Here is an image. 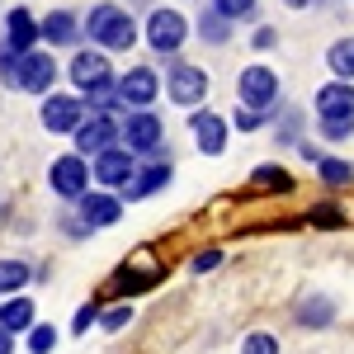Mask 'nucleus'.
<instances>
[{
	"instance_id": "nucleus-1",
	"label": "nucleus",
	"mask_w": 354,
	"mask_h": 354,
	"mask_svg": "<svg viewBox=\"0 0 354 354\" xmlns=\"http://www.w3.org/2000/svg\"><path fill=\"white\" fill-rule=\"evenodd\" d=\"M85 33L100 43V48H109V53H128L137 43V24L128 10H118V5H95L90 10V19H85Z\"/></svg>"
},
{
	"instance_id": "nucleus-2",
	"label": "nucleus",
	"mask_w": 354,
	"mask_h": 354,
	"mask_svg": "<svg viewBox=\"0 0 354 354\" xmlns=\"http://www.w3.org/2000/svg\"><path fill=\"white\" fill-rule=\"evenodd\" d=\"M137 151H128V147H104L100 156H95V165H90V180L100 185V189H123L128 180H133V170H137V161H133Z\"/></svg>"
},
{
	"instance_id": "nucleus-3",
	"label": "nucleus",
	"mask_w": 354,
	"mask_h": 354,
	"mask_svg": "<svg viewBox=\"0 0 354 354\" xmlns=\"http://www.w3.org/2000/svg\"><path fill=\"white\" fill-rule=\"evenodd\" d=\"M236 95H241L245 109H270V104H279V76H274L270 66H245L241 81H236Z\"/></svg>"
},
{
	"instance_id": "nucleus-4",
	"label": "nucleus",
	"mask_w": 354,
	"mask_h": 354,
	"mask_svg": "<svg viewBox=\"0 0 354 354\" xmlns=\"http://www.w3.org/2000/svg\"><path fill=\"white\" fill-rule=\"evenodd\" d=\"M123 137V128L113 123L109 113H90V118H81L76 123V133H71V142H76V151L81 156H100L104 147H113Z\"/></svg>"
},
{
	"instance_id": "nucleus-5",
	"label": "nucleus",
	"mask_w": 354,
	"mask_h": 354,
	"mask_svg": "<svg viewBox=\"0 0 354 354\" xmlns=\"http://www.w3.org/2000/svg\"><path fill=\"white\" fill-rule=\"evenodd\" d=\"M48 185H53V194H62V198H81L85 189H90V165H85V156L76 151V156H57L53 170H48Z\"/></svg>"
},
{
	"instance_id": "nucleus-6",
	"label": "nucleus",
	"mask_w": 354,
	"mask_h": 354,
	"mask_svg": "<svg viewBox=\"0 0 354 354\" xmlns=\"http://www.w3.org/2000/svg\"><path fill=\"white\" fill-rule=\"evenodd\" d=\"M185 15H175V10H156L151 19H147V43L156 48V53H180V43H185Z\"/></svg>"
},
{
	"instance_id": "nucleus-7",
	"label": "nucleus",
	"mask_w": 354,
	"mask_h": 354,
	"mask_svg": "<svg viewBox=\"0 0 354 354\" xmlns=\"http://www.w3.org/2000/svg\"><path fill=\"white\" fill-rule=\"evenodd\" d=\"M203 95H208V76L198 66H189V62H170V100L194 109Z\"/></svg>"
},
{
	"instance_id": "nucleus-8",
	"label": "nucleus",
	"mask_w": 354,
	"mask_h": 354,
	"mask_svg": "<svg viewBox=\"0 0 354 354\" xmlns=\"http://www.w3.org/2000/svg\"><path fill=\"white\" fill-rule=\"evenodd\" d=\"M53 81H57L53 53L28 48V53H24V66H19V90H28V95H53Z\"/></svg>"
},
{
	"instance_id": "nucleus-9",
	"label": "nucleus",
	"mask_w": 354,
	"mask_h": 354,
	"mask_svg": "<svg viewBox=\"0 0 354 354\" xmlns=\"http://www.w3.org/2000/svg\"><path fill=\"white\" fill-rule=\"evenodd\" d=\"M123 147L128 151H156L161 147V118L151 109H137V113H128V123H123Z\"/></svg>"
},
{
	"instance_id": "nucleus-10",
	"label": "nucleus",
	"mask_w": 354,
	"mask_h": 354,
	"mask_svg": "<svg viewBox=\"0 0 354 354\" xmlns=\"http://www.w3.org/2000/svg\"><path fill=\"white\" fill-rule=\"evenodd\" d=\"M81 118H85V100H76V95H53V100H43V128H48V133H76Z\"/></svg>"
},
{
	"instance_id": "nucleus-11",
	"label": "nucleus",
	"mask_w": 354,
	"mask_h": 354,
	"mask_svg": "<svg viewBox=\"0 0 354 354\" xmlns=\"http://www.w3.org/2000/svg\"><path fill=\"white\" fill-rule=\"evenodd\" d=\"M76 203H81V222L85 227H113V222L123 218V203H118L113 194H90L85 189Z\"/></svg>"
},
{
	"instance_id": "nucleus-12",
	"label": "nucleus",
	"mask_w": 354,
	"mask_h": 354,
	"mask_svg": "<svg viewBox=\"0 0 354 354\" xmlns=\"http://www.w3.org/2000/svg\"><path fill=\"white\" fill-rule=\"evenodd\" d=\"M118 95H123V104L147 109V104L156 100V71H151V66H133V71L118 81Z\"/></svg>"
},
{
	"instance_id": "nucleus-13",
	"label": "nucleus",
	"mask_w": 354,
	"mask_h": 354,
	"mask_svg": "<svg viewBox=\"0 0 354 354\" xmlns=\"http://www.w3.org/2000/svg\"><path fill=\"white\" fill-rule=\"evenodd\" d=\"M189 128H194V137H198V151H203V156H222V147H227V128H222L218 113L194 109Z\"/></svg>"
},
{
	"instance_id": "nucleus-14",
	"label": "nucleus",
	"mask_w": 354,
	"mask_h": 354,
	"mask_svg": "<svg viewBox=\"0 0 354 354\" xmlns=\"http://www.w3.org/2000/svg\"><path fill=\"white\" fill-rule=\"evenodd\" d=\"M317 113L322 118H354V85L330 81L317 90Z\"/></svg>"
},
{
	"instance_id": "nucleus-15",
	"label": "nucleus",
	"mask_w": 354,
	"mask_h": 354,
	"mask_svg": "<svg viewBox=\"0 0 354 354\" xmlns=\"http://www.w3.org/2000/svg\"><path fill=\"white\" fill-rule=\"evenodd\" d=\"M38 38H43V33H38V19H33L28 10H19V5H15V10L5 15V43H10L15 53H28Z\"/></svg>"
},
{
	"instance_id": "nucleus-16",
	"label": "nucleus",
	"mask_w": 354,
	"mask_h": 354,
	"mask_svg": "<svg viewBox=\"0 0 354 354\" xmlns=\"http://www.w3.org/2000/svg\"><path fill=\"white\" fill-rule=\"evenodd\" d=\"M165 180H170V161H151V165H142V170H133V180L123 189H128V198H147V194L165 189Z\"/></svg>"
},
{
	"instance_id": "nucleus-17",
	"label": "nucleus",
	"mask_w": 354,
	"mask_h": 354,
	"mask_svg": "<svg viewBox=\"0 0 354 354\" xmlns=\"http://www.w3.org/2000/svg\"><path fill=\"white\" fill-rule=\"evenodd\" d=\"M71 81L81 85V90L109 81V62H104V53H76L71 57Z\"/></svg>"
},
{
	"instance_id": "nucleus-18",
	"label": "nucleus",
	"mask_w": 354,
	"mask_h": 354,
	"mask_svg": "<svg viewBox=\"0 0 354 354\" xmlns=\"http://www.w3.org/2000/svg\"><path fill=\"white\" fill-rule=\"evenodd\" d=\"M38 33H43L53 48H66V43H76V38H81V24H76V15H66V10H53V15L38 24Z\"/></svg>"
},
{
	"instance_id": "nucleus-19",
	"label": "nucleus",
	"mask_w": 354,
	"mask_h": 354,
	"mask_svg": "<svg viewBox=\"0 0 354 354\" xmlns=\"http://www.w3.org/2000/svg\"><path fill=\"white\" fill-rule=\"evenodd\" d=\"M0 326L15 330V335H24V330L33 326V302H28L24 293H10V298L0 302Z\"/></svg>"
},
{
	"instance_id": "nucleus-20",
	"label": "nucleus",
	"mask_w": 354,
	"mask_h": 354,
	"mask_svg": "<svg viewBox=\"0 0 354 354\" xmlns=\"http://www.w3.org/2000/svg\"><path fill=\"white\" fill-rule=\"evenodd\" d=\"M326 66L340 76V81H350V76H354V38L330 43V48H326Z\"/></svg>"
},
{
	"instance_id": "nucleus-21",
	"label": "nucleus",
	"mask_w": 354,
	"mask_h": 354,
	"mask_svg": "<svg viewBox=\"0 0 354 354\" xmlns=\"http://www.w3.org/2000/svg\"><path fill=\"white\" fill-rule=\"evenodd\" d=\"M19 288H28V265L24 260H0V298H10Z\"/></svg>"
},
{
	"instance_id": "nucleus-22",
	"label": "nucleus",
	"mask_w": 354,
	"mask_h": 354,
	"mask_svg": "<svg viewBox=\"0 0 354 354\" xmlns=\"http://www.w3.org/2000/svg\"><path fill=\"white\" fill-rule=\"evenodd\" d=\"M85 95H90V109H95V113H109V109H118V104H123V95H118L113 76H109V81H100V85H90ZM123 109H128V104H123Z\"/></svg>"
},
{
	"instance_id": "nucleus-23",
	"label": "nucleus",
	"mask_w": 354,
	"mask_h": 354,
	"mask_svg": "<svg viewBox=\"0 0 354 354\" xmlns=\"http://www.w3.org/2000/svg\"><path fill=\"white\" fill-rule=\"evenodd\" d=\"M288 185H293V180H288V170H283V165H260V170H255V180H250V189L255 194H270V189H288Z\"/></svg>"
},
{
	"instance_id": "nucleus-24",
	"label": "nucleus",
	"mask_w": 354,
	"mask_h": 354,
	"mask_svg": "<svg viewBox=\"0 0 354 354\" xmlns=\"http://www.w3.org/2000/svg\"><path fill=\"white\" fill-rule=\"evenodd\" d=\"M330 317H335L330 298H307V302L298 307V322H302V326H326Z\"/></svg>"
},
{
	"instance_id": "nucleus-25",
	"label": "nucleus",
	"mask_w": 354,
	"mask_h": 354,
	"mask_svg": "<svg viewBox=\"0 0 354 354\" xmlns=\"http://www.w3.org/2000/svg\"><path fill=\"white\" fill-rule=\"evenodd\" d=\"M317 170H322L326 185H350V180H354V165L350 161H335V156H317Z\"/></svg>"
},
{
	"instance_id": "nucleus-26",
	"label": "nucleus",
	"mask_w": 354,
	"mask_h": 354,
	"mask_svg": "<svg viewBox=\"0 0 354 354\" xmlns=\"http://www.w3.org/2000/svg\"><path fill=\"white\" fill-rule=\"evenodd\" d=\"M19 66H24V53H15L10 43L0 48V85H15L19 90Z\"/></svg>"
},
{
	"instance_id": "nucleus-27",
	"label": "nucleus",
	"mask_w": 354,
	"mask_h": 354,
	"mask_svg": "<svg viewBox=\"0 0 354 354\" xmlns=\"http://www.w3.org/2000/svg\"><path fill=\"white\" fill-rule=\"evenodd\" d=\"M198 33H203L208 43H227V15H222V10L203 15V19H198Z\"/></svg>"
},
{
	"instance_id": "nucleus-28",
	"label": "nucleus",
	"mask_w": 354,
	"mask_h": 354,
	"mask_svg": "<svg viewBox=\"0 0 354 354\" xmlns=\"http://www.w3.org/2000/svg\"><path fill=\"white\" fill-rule=\"evenodd\" d=\"M57 345V330L53 326H28V350L33 354H48Z\"/></svg>"
},
{
	"instance_id": "nucleus-29",
	"label": "nucleus",
	"mask_w": 354,
	"mask_h": 354,
	"mask_svg": "<svg viewBox=\"0 0 354 354\" xmlns=\"http://www.w3.org/2000/svg\"><path fill=\"white\" fill-rule=\"evenodd\" d=\"M241 354H279V340H274V335H265V330H255V335H245Z\"/></svg>"
},
{
	"instance_id": "nucleus-30",
	"label": "nucleus",
	"mask_w": 354,
	"mask_h": 354,
	"mask_svg": "<svg viewBox=\"0 0 354 354\" xmlns=\"http://www.w3.org/2000/svg\"><path fill=\"white\" fill-rule=\"evenodd\" d=\"M312 222H317V227H345V213H340L335 203H317V208H312Z\"/></svg>"
},
{
	"instance_id": "nucleus-31",
	"label": "nucleus",
	"mask_w": 354,
	"mask_h": 354,
	"mask_svg": "<svg viewBox=\"0 0 354 354\" xmlns=\"http://www.w3.org/2000/svg\"><path fill=\"white\" fill-rule=\"evenodd\" d=\"M322 133H326L330 142H345V137L354 133V118H322Z\"/></svg>"
},
{
	"instance_id": "nucleus-32",
	"label": "nucleus",
	"mask_w": 354,
	"mask_h": 354,
	"mask_svg": "<svg viewBox=\"0 0 354 354\" xmlns=\"http://www.w3.org/2000/svg\"><path fill=\"white\" fill-rule=\"evenodd\" d=\"M218 10L227 15V19H245V15L255 10V0H218Z\"/></svg>"
},
{
	"instance_id": "nucleus-33",
	"label": "nucleus",
	"mask_w": 354,
	"mask_h": 354,
	"mask_svg": "<svg viewBox=\"0 0 354 354\" xmlns=\"http://www.w3.org/2000/svg\"><path fill=\"white\" fill-rule=\"evenodd\" d=\"M100 322H104L109 330H118V326H128V322H133V312H128V307H109V312H100Z\"/></svg>"
},
{
	"instance_id": "nucleus-34",
	"label": "nucleus",
	"mask_w": 354,
	"mask_h": 354,
	"mask_svg": "<svg viewBox=\"0 0 354 354\" xmlns=\"http://www.w3.org/2000/svg\"><path fill=\"white\" fill-rule=\"evenodd\" d=\"M95 322H100V312H95V307H81V312H76V330H90Z\"/></svg>"
},
{
	"instance_id": "nucleus-35",
	"label": "nucleus",
	"mask_w": 354,
	"mask_h": 354,
	"mask_svg": "<svg viewBox=\"0 0 354 354\" xmlns=\"http://www.w3.org/2000/svg\"><path fill=\"white\" fill-rule=\"evenodd\" d=\"M218 260H222L218 250H203V255H194V270L203 274V270H213V265H218Z\"/></svg>"
},
{
	"instance_id": "nucleus-36",
	"label": "nucleus",
	"mask_w": 354,
	"mask_h": 354,
	"mask_svg": "<svg viewBox=\"0 0 354 354\" xmlns=\"http://www.w3.org/2000/svg\"><path fill=\"white\" fill-rule=\"evenodd\" d=\"M236 123L241 128H260V109H236Z\"/></svg>"
},
{
	"instance_id": "nucleus-37",
	"label": "nucleus",
	"mask_w": 354,
	"mask_h": 354,
	"mask_svg": "<svg viewBox=\"0 0 354 354\" xmlns=\"http://www.w3.org/2000/svg\"><path fill=\"white\" fill-rule=\"evenodd\" d=\"M0 354H15V330L0 326Z\"/></svg>"
},
{
	"instance_id": "nucleus-38",
	"label": "nucleus",
	"mask_w": 354,
	"mask_h": 354,
	"mask_svg": "<svg viewBox=\"0 0 354 354\" xmlns=\"http://www.w3.org/2000/svg\"><path fill=\"white\" fill-rule=\"evenodd\" d=\"M288 5H307V0H288Z\"/></svg>"
}]
</instances>
